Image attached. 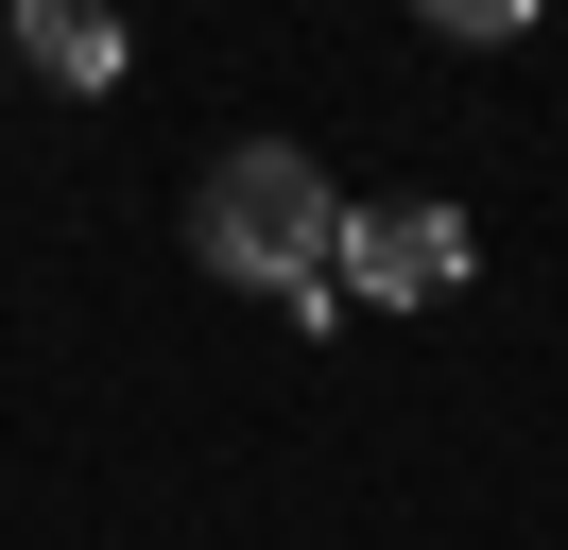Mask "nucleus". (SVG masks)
<instances>
[{"label":"nucleus","instance_id":"nucleus-1","mask_svg":"<svg viewBox=\"0 0 568 550\" xmlns=\"http://www.w3.org/2000/svg\"><path fill=\"white\" fill-rule=\"evenodd\" d=\"M190 258L242 275V293H276L293 327H345V190H327L311 138H224L207 190H190Z\"/></svg>","mask_w":568,"mask_h":550},{"label":"nucleus","instance_id":"nucleus-2","mask_svg":"<svg viewBox=\"0 0 568 550\" xmlns=\"http://www.w3.org/2000/svg\"><path fill=\"white\" fill-rule=\"evenodd\" d=\"M465 206L448 190H379V206H345V293H379V309H448L465 293Z\"/></svg>","mask_w":568,"mask_h":550},{"label":"nucleus","instance_id":"nucleus-3","mask_svg":"<svg viewBox=\"0 0 568 550\" xmlns=\"http://www.w3.org/2000/svg\"><path fill=\"white\" fill-rule=\"evenodd\" d=\"M18 52H36L70 103H104V86H121V18H104V0H18Z\"/></svg>","mask_w":568,"mask_h":550},{"label":"nucleus","instance_id":"nucleus-4","mask_svg":"<svg viewBox=\"0 0 568 550\" xmlns=\"http://www.w3.org/2000/svg\"><path fill=\"white\" fill-rule=\"evenodd\" d=\"M430 34H465V52H499V34H534V0H414Z\"/></svg>","mask_w":568,"mask_h":550}]
</instances>
